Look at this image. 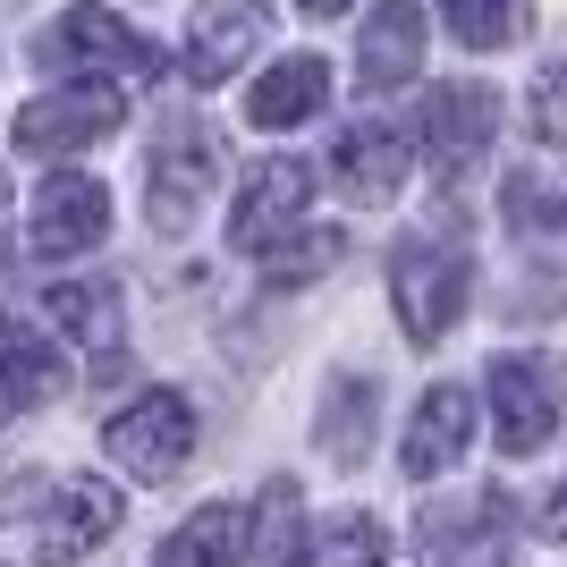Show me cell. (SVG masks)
<instances>
[{
	"label": "cell",
	"mask_w": 567,
	"mask_h": 567,
	"mask_svg": "<svg viewBox=\"0 0 567 567\" xmlns=\"http://www.w3.org/2000/svg\"><path fill=\"white\" fill-rule=\"evenodd\" d=\"M213 178H220V136L204 127V118L169 111L162 136H153V162H144V213H153V229L162 237H187L195 213L213 204Z\"/></svg>",
	"instance_id": "6da1fadb"
},
{
	"label": "cell",
	"mask_w": 567,
	"mask_h": 567,
	"mask_svg": "<svg viewBox=\"0 0 567 567\" xmlns=\"http://www.w3.org/2000/svg\"><path fill=\"white\" fill-rule=\"evenodd\" d=\"M567 415V355L550 348H508L492 355V432L508 457H534Z\"/></svg>",
	"instance_id": "7a4b0ae2"
},
{
	"label": "cell",
	"mask_w": 567,
	"mask_h": 567,
	"mask_svg": "<svg viewBox=\"0 0 567 567\" xmlns=\"http://www.w3.org/2000/svg\"><path fill=\"white\" fill-rule=\"evenodd\" d=\"M390 306H399V331L432 348L466 313V255L441 246V237H406L390 255Z\"/></svg>",
	"instance_id": "3957f363"
},
{
	"label": "cell",
	"mask_w": 567,
	"mask_h": 567,
	"mask_svg": "<svg viewBox=\"0 0 567 567\" xmlns=\"http://www.w3.org/2000/svg\"><path fill=\"white\" fill-rule=\"evenodd\" d=\"M102 450H111L118 474H136V483H169V474L195 457V406L178 399V390H153V399H136L127 415L102 424Z\"/></svg>",
	"instance_id": "277c9868"
},
{
	"label": "cell",
	"mask_w": 567,
	"mask_h": 567,
	"mask_svg": "<svg viewBox=\"0 0 567 567\" xmlns=\"http://www.w3.org/2000/svg\"><path fill=\"white\" fill-rule=\"evenodd\" d=\"M127 118V94L118 85H69V94H43L18 111V153L34 162H60V153H85Z\"/></svg>",
	"instance_id": "5b68a950"
},
{
	"label": "cell",
	"mask_w": 567,
	"mask_h": 567,
	"mask_svg": "<svg viewBox=\"0 0 567 567\" xmlns=\"http://www.w3.org/2000/svg\"><path fill=\"white\" fill-rule=\"evenodd\" d=\"M306 204H313V169L306 162H255L246 169V187H237V213H229V246L246 255H271L280 237L306 229Z\"/></svg>",
	"instance_id": "8992f818"
},
{
	"label": "cell",
	"mask_w": 567,
	"mask_h": 567,
	"mask_svg": "<svg viewBox=\"0 0 567 567\" xmlns=\"http://www.w3.org/2000/svg\"><path fill=\"white\" fill-rule=\"evenodd\" d=\"M102 229H111V195H102V178H76V169H60V178L34 195V213H25V255H34V262L94 255Z\"/></svg>",
	"instance_id": "52a82bcc"
},
{
	"label": "cell",
	"mask_w": 567,
	"mask_h": 567,
	"mask_svg": "<svg viewBox=\"0 0 567 567\" xmlns=\"http://www.w3.org/2000/svg\"><path fill=\"white\" fill-rule=\"evenodd\" d=\"M118 517H127V499H118L102 474H76V483H60L51 517L34 525V567H76V559H94V550L118 534Z\"/></svg>",
	"instance_id": "ba28073f"
},
{
	"label": "cell",
	"mask_w": 567,
	"mask_h": 567,
	"mask_svg": "<svg viewBox=\"0 0 567 567\" xmlns=\"http://www.w3.org/2000/svg\"><path fill=\"white\" fill-rule=\"evenodd\" d=\"M51 60H60V69H111V76H162V51L144 43L136 25H118L111 9H69V18L51 25Z\"/></svg>",
	"instance_id": "9c48e42d"
},
{
	"label": "cell",
	"mask_w": 567,
	"mask_h": 567,
	"mask_svg": "<svg viewBox=\"0 0 567 567\" xmlns=\"http://www.w3.org/2000/svg\"><path fill=\"white\" fill-rule=\"evenodd\" d=\"M424 69V0H373V18L355 34V76L364 94H399Z\"/></svg>",
	"instance_id": "30bf717a"
},
{
	"label": "cell",
	"mask_w": 567,
	"mask_h": 567,
	"mask_svg": "<svg viewBox=\"0 0 567 567\" xmlns=\"http://www.w3.org/2000/svg\"><path fill=\"white\" fill-rule=\"evenodd\" d=\"M499 136V94L492 85H432L424 94V144L441 169H474Z\"/></svg>",
	"instance_id": "8fae6325"
},
{
	"label": "cell",
	"mask_w": 567,
	"mask_h": 567,
	"mask_svg": "<svg viewBox=\"0 0 567 567\" xmlns=\"http://www.w3.org/2000/svg\"><path fill=\"white\" fill-rule=\"evenodd\" d=\"M262 34H271V9L262 0H204L187 25V76L195 85H220L229 69H246L262 51Z\"/></svg>",
	"instance_id": "7c38bea8"
},
{
	"label": "cell",
	"mask_w": 567,
	"mask_h": 567,
	"mask_svg": "<svg viewBox=\"0 0 567 567\" xmlns=\"http://www.w3.org/2000/svg\"><path fill=\"white\" fill-rule=\"evenodd\" d=\"M424 559L432 567H508V492H474L466 508H432Z\"/></svg>",
	"instance_id": "4fadbf2b"
},
{
	"label": "cell",
	"mask_w": 567,
	"mask_h": 567,
	"mask_svg": "<svg viewBox=\"0 0 567 567\" xmlns=\"http://www.w3.org/2000/svg\"><path fill=\"white\" fill-rule=\"evenodd\" d=\"M466 441H474V399L457 390V381H432L424 399H415V424H406L399 466L415 474V483H432V474H450L457 457H466Z\"/></svg>",
	"instance_id": "5bb4252c"
},
{
	"label": "cell",
	"mask_w": 567,
	"mask_h": 567,
	"mask_svg": "<svg viewBox=\"0 0 567 567\" xmlns=\"http://www.w3.org/2000/svg\"><path fill=\"white\" fill-rule=\"evenodd\" d=\"M406 136L399 127H348V136L331 144V178L348 204H390V195L406 187Z\"/></svg>",
	"instance_id": "9a60e30c"
},
{
	"label": "cell",
	"mask_w": 567,
	"mask_h": 567,
	"mask_svg": "<svg viewBox=\"0 0 567 567\" xmlns=\"http://www.w3.org/2000/svg\"><path fill=\"white\" fill-rule=\"evenodd\" d=\"M246 559H255V525H246V508H229V499L195 508V517L153 550V567H246Z\"/></svg>",
	"instance_id": "2e32d148"
},
{
	"label": "cell",
	"mask_w": 567,
	"mask_h": 567,
	"mask_svg": "<svg viewBox=\"0 0 567 567\" xmlns=\"http://www.w3.org/2000/svg\"><path fill=\"white\" fill-rule=\"evenodd\" d=\"M373 432H381V390H373V373H339L331 399H322V415H313L322 457H331V466H364Z\"/></svg>",
	"instance_id": "e0dca14e"
},
{
	"label": "cell",
	"mask_w": 567,
	"mask_h": 567,
	"mask_svg": "<svg viewBox=\"0 0 567 567\" xmlns=\"http://www.w3.org/2000/svg\"><path fill=\"white\" fill-rule=\"evenodd\" d=\"M0 390L18 406H43L69 390V364H60V348H51L34 322H18V313H0Z\"/></svg>",
	"instance_id": "ac0fdd59"
},
{
	"label": "cell",
	"mask_w": 567,
	"mask_h": 567,
	"mask_svg": "<svg viewBox=\"0 0 567 567\" xmlns=\"http://www.w3.org/2000/svg\"><path fill=\"white\" fill-rule=\"evenodd\" d=\"M322 102H331V69H322L313 51H297V60H280L271 76H255L246 118H255V127H297V118H313Z\"/></svg>",
	"instance_id": "d6986e66"
},
{
	"label": "cell",
	"mask_w": 567,
	"mask_h": 567,
	"mask_svg": "<svg viewBox=\"0 0 567 567\" xmlns=\"http://www.w3.org/2000/svg\"><path fill=\"white\" fill-rule=\"evenodd\" d=\"M255 559L262 567H297L306 559V499H297V483H288V474H271V483H262V499H255Z\"/></svg>",
	"instance_id": "ffe728a7"
},
{
	"label": "cell",
	"mask_w": 567,
	"mask_h": 567,
	"mask_svg": "<svg viewBox=\"0 0 567 567\" xmlns=\"http://www.w3.org/2000/svg\"><path fill=\"white\" fill-rule=\"evenodd\" d=\"M43 313L60 331H76L85 348H118V288L111 280H60L43 297Z\"/></svg>",
	"instance_id": "44dd1931"
},
{
	"label": "cell",
	"mask_w": 567,
	"mask_h": 567,
	"mask_svg": "<svg viewBox=\"0 0 567 567\" xmlns=\"http://www.w3.org/2000/svg\"><path fill=\"white\" fill-rule=\"evenodd\" d=\"M297 567H390V534H381L364 508H348V517H331L306 543V559H297Z\"/></svg>",
	"instance_id": "7402d4cb"
},
{
	"label": "cell",
	"mask_w": 567,
	"mask_h": 567,
	"mask_svg": "<svg viewBox=\"0 0 567 567\" xmlns=\"http://www.w3.org/2000/svg\"><path fill=\"white\" fill-rule=\"evenodd\" d=\"M457 25V43L466 51H499V43H525V25H534V9L525 0H441Z\"/></svg>",
	"instance_id": "603a6c76"
},
{
	"label": "cell",
	"mask_w": 567,
	"mask_h": 567,
	"mask_svg": "<svg viewBox=\"0 0 567 567\" xmlns=\"http://www.w3.org/2000/svg\"><path fill=\"white\" fill-rule=\"evenodd\" d=\"M508 220L534 229V237L567 229V187L550 178V169H508Z\"/></svg>",
	"instance_id": "cb8c5ba5"
},
{
	"label": "cell",
	"mask_w": 567,
	"mask_h": 567,
	"mask_svg": "<svg viewBox=\"0 0 567 567\" xmlns=\"http://www.w3.org/2000/svg\"><path fill=\"white\" fill-rule=\"evenodd\" d=\"M339 255H348V237H331V229H313L306 246H297V237H288V246H271V271H262V280H271V288L322 280V262H339Z\"/></svg>",
	"instance_id": "d4e9b609"
},
{
	"label": "cell",
	"mask_w": 567,
	"mask_h": 567,
	"mask_svg": "<svg viewBox=\"0 0 567 567\" xmlns=\"http://www.w3.org/2000/svg\"><path fill=\"white\" fill-rule=\"evenodd\" d=\"M534 136H543L550 153H567V51L534 76Z\"/></svg>",
	"instance_id": "484cf974"
},
{
	"label": "cell",
	"mask_w": 567,
	"mask_h": 567,
	"mask_svg": "<svg viewBox=\"0 0 567 567\" xmlns=\"http://www.w3.org/2000/svg\"><path fill=\"white\" fill-rule=\"evenodd\" d=\"M543 543H567V483L550 492V508H543Z\"/></svg>",
	"instance_id": "4316f807"
},
{
	"label": "cell",
	"mask_w": 567,
	"mask_h": 567,
	"mask_svg": "<svg viewBox=\"0 0 567 567\" xmlns=\"http://www.w3.org/2000/svg\"><path fill=\"white\" fill-rule=\"evenodd\" d=\"M297 9H313V18H339V9H348V0H297Z\"/></svg>",
	"instance_id": "83f0119b"
}]
</instances>
